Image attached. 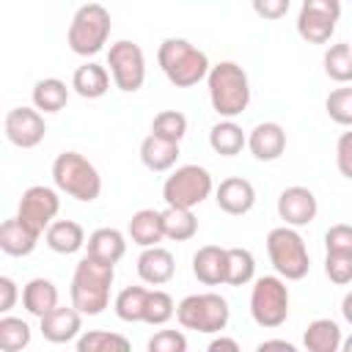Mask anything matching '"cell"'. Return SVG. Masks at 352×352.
<instances>
[{"label": "cell", "instance_id": "obj_1", "mask_svg": "<svg viewBox=\"0 0 352 352\" xmlns=\"http://www.w3.org/2000/svg\"><path fill=\"white\" fill-rule=\"evenodd\" d=\"M206 88H209L212 110L220 118H226V121H234L250 104V80H248V72L239 63H234V60L214 63L209 69Z\"/></svg>", "mask_w": 352, "mask_h": 352}, {"label": "cell", "instance_id": "obj_2", "mask_svg": "<svg viewBox=\"0 0 352 352\" xmlns=\"http://www.w3.org/2000/svg\"><path fill=\"white\" fill-rule=\"evenodd\" d=\"M116 278V267L82 256L72 275V305L82 316H96L110 305V286Z\"/></svg>", "mask_w": 352, "mask_h": 352}, {"label": "cell", "instance_id": "obj_3", "mask_svg": "<svg viewBox=\"0 0 352 352\" xmlns=\"http://www.w3.org/2000/svg\"><path fill=\"white\" fill-rule=\"evenodd\" d=\"M157 63H160L162 74L168 77V82H173L176 88L198 85L201 80L209 77V69H212L204 50H198L187 38H173V36L160 44Z\"/></svg>", "mask_w": 352, "mask_h": 352}, {"label": "cell", "instance_id": "obj_4", "mask_svg": "<svg viewBox=\"0 0 352 352\" xmlns=\"http://www.w3.org/2000/svg\"><path fill=\"white\" fill-rule=\"evenodd\" d=\"M52 182L60 192H66L74 201L91 204L102 192V176L96 165L82 157L80 151H60L52 162Z\"/></svg>", "mask_w": 352, "mask_h": 352}, {"label": "cell", "instance_id": "obj_5", "mask_svg": "<svg viewBox=\"0 0 352 352\" xmlns=\"http://www.w3.org/2000/svg\"><path fill=\"white\" fill-rule=\"evenodd\" d=\"M113 30L110 11L102 3H85L74 11L69 30H66V44L74 55H96L104 50L107 38Z\"/></svg>", "mask_w": 352, "mask_h": 352}, {"label": "cell", "instance_id": "obj_6", "mask_svg": "<svg viewBox=\"0 0 352 352\" xmlns=\"http://www.w3.org/2000/svg\"><path fill=\"white\" fill-rule=\"evenodd\" d=\"M267 256L283 280H302L311 270L305 239L300 236L297 228L289 226H278L267 234Z\"/></svg>", "mask_w": 352, "mask_h": 352}, {"label": "cell", "instance_id": "obj_7", "mask_svg": "<svg viewBox=\"0 0 352 352\" xmlns=\"http://www.w3.org/2000/svg\"><path fill=\"white\" fill-rule=\"evenodd\" d=\"M176 319L184 330L212 336V333L226 330V324L231 319V308H228L226 297H220L214 292H201V294H187L176 305Z\"/></svg>", "mask_w": 352, "mask_h": 352}, {"label": "cell", "instance_id": "obj_8", "mask_svg": "<svg viewBox=\"0 0 352 352\" xmlns=\"http://www.w3.org/2000/svg\"><path fill=\"white\" fill-rule=\"evenodd\" d=\"M214 190L212 173L204 165H179L162 184V198L165 206L176 209H195L204 204Z\"/></svg>", "mask_w": 352, "mask_h": 352}, {"label": "cell", "instance_id": "obj_9", "mask_svg": "<svg viewBox=\"0 0 352 352\" xmlns=\"http://www.w3.org/2000/svg\"><path fill=\"white\" fill-rule=\"evenodd\" d=\"M250 316L258 327H280L289 316V286L280 275H261L250 289Z\"/></svg>", "mask_w": 352, "mask_h": 352}, {"label": "cell", "instance_id": "obj_10", "mask_svg": "<svg viewBox=\"0 0 352 352\" xmlns=\"http://www.w3.org/2000/svg\"><path fill=\"white\" fill-rule=\"evenodd\" d=\"M107 66H110L113 85L118 91H124V94H135L146 82V55L129 38H121V41L110 44V50H107Z\"/></svg>", "mask_w": 352, "mask_h": 352}, {"label": "cell", "instance_id": "obj_11", "mask_svg": "<svg viewBox=\"0 0 352 352\" xmlns=\"http://www.w3.org/2000/svg\"><path fill=\"white\" fill-rule=\"evenodd\" d=\"M341 16L338 0H305L297 11V33L308 44H327Z\"/></svg>", "mask_w": 352, "mask_h": 352}, {"label": "cell", "instance_id": "obj_12", "mask_svg": "<svg viewBox=\"0 0 352 352\" xmlns=\"http://www.w3.org/2000/svg\"><path fill=\"white\" fill-rule=\"evenodd\" d=\"M58 209H60V198H58V190L47 187V184H33L22 192L19 198V209H16V217L33 228L38 236L47 234V228L55 223L58 217Z\"/></svg>", "mask_w": 352, "mask_h": 352}, {"label": "cell", "instance_id": "obj_13", "mask_svg": "<svg viewBox=\"0 0 352 352\" xmlns=\"http://www.w3.org/2000/svg\"><path fill=\"white\" fill-rule=\"evenodd\" d=\"M3 129H6V138L16 148H36L47 135L44 116L36 107H25V104L22 107H11L6 113Z\"/></svg>", "mask_w": 352, "mask_h": 352}, {"label": "cell", "instance_id": "obj_14", "mask_svg": "<svg viewBox=\"0 0 352 352\" xmlns=\"http://www.w3.org/2000/svg\"><path fill=\"white\" fill-rule=\"evenodd\" d=\"M319 212L316 195L302 187V184H292L278 195V217L283 220V226L289 228H300L308 226Z\"/></svg>", "mask_w": 352, "mask_h": 352}, {"label": "cell", "instance_id": "obj_15", "mask_svg": "<svg viewBox=\"0 0 352 352\" xmlns=\"http://www.w3.org/2000/svg\"><path fill=\"white\" fill-rule=\"evenodd\" d=\"M41 322V336L50 341V344H66V341H74L80 338L82 333V314L74 308V305H58L55 311H50L47 316L38 319Z\"/></svg>", "mask_w": 352, "mask_h": 352}, {"label": "cell", "instance_id": "obj_16", "mask_svg": "<svg viewBox=\"0 0 352 352\" xmlns=\"http://www.w3.org/2000/svg\"><path fill=\"white\" fill-rule=\"evenodd\" d=\"M248 148L258 162H272L286 151V129L278 121H261L250 129Z\"/></svg>", "mask_w": 352, "mask_h": 352}, {"label": "cell", "instance_id": "obj_17", "mask_svg": "<svg viewBox=\"0 0 352 352\" xmlns=\"http://www.w3.org/2000/svg\"><path fill=\"white\" fill-rule=\"evenodd\" d=\"M214 201L226 214H248L256 204V187L242 176H228L217 184Z\"/></svg>", "mask_w": 352, "mask_h": 352}, {"label": "cell", "instance_id": "obj_18", "mask_svg": "<svg viewBox=\"0 0 352 352\" xmlns=\"http://www.w3.org/2000/svg\"><path fill=\"white\" fill-rule=\"evenodd\" d=\"M176 272V258L168 248L157 245V248H146L140 256H138V275L143 283L148 286H162L173 278Z\"/></svg>", "mask_w": 352, "mask_h": 352}, {"label": "cell", "instance_id": "obj_19", "mask_svg": "<svg viewBox=\"0 0 352 352\" xmlns=\"http://www.w3.org/2000/svg\"><path fill=\"white\" fill-rule=\"evenodd\" d=\"M226 267H228V248L204 245L192 256V275L204 286H220V283H226Z\"/></svg>", "mask_w": 352, "mask_h": 352}, {"label": "cell", "instance_id": "obj_20", "mask_svg": "<svg viewBox=\"0 0 352 352\" xmlns=\"http://www.w3.org/2000/svg\"><path fill=\"white\" fill-rule=\"evenodd\" d=\"M85 250H88L85 256L116 267V264L124 258V253H126V239H124V234H121L118 228H96V231L88 236Z\"/></svg>", "mask_w": 352, "mask_h": 352}, {"label": "cell", "instance_id": "obj_21", "mask_svg": "<svg viewBox=\"0 0 352 352\" xmlns=\"http://www.w3.org/2000/svg\"><path fill=\"white\" fill-rule=\"evenodd\" d=\"M110 72L102 66V63H94V60H88V63H82V66H77L74 69V74H72V88H74V94L77 96H82V99H99V96H104L107 91H110Z\"/></svg>", "mask_w": 352, "mask_h": 352}, {"label": "cell", "instance_id": "obj_22", "mask_svg": "<svg viewBox=\"0 0 352 352\" xmlns=\"http://www.w3.org/2000/svg\"><path fill=\"white\" fill-rule=\"evenodd\" d=\"M129 239L135 245H140L143 250L146 248H157L162 239H165V228H162V212H154V209H138L132 217H129Z\"/></svg>", "mask_w": 352, "mask_h": 352}, {"label": "cell", "instance_id": "obj_23", "mask_svg": "<svg viewBox=\"0 0 352 352\" xmlns=\"http://www.w3.org/2000/svg\"><path fill=\"white\" fill-rule=\"evenodd\" d=\"M38 234L33 228H28L19 217H8L0 226V250L8 256H30L38 245Z\"/></svg>", "mask_w": 352, "mask_h": 352}, {"label": "cell", "instance_id": "obj_24", "mask_svg": "<svg viewBox=\"0 0 352 352\" xmlns=\"http://www.w3.org/2000/svg\"><path fill=\"white\" fill-rule=\"evenodd\" d=\"M22 305L30 316H47L58 308V289L50 278H30L22 289Z\"/></svg>", "mask_w": 352, "mask_h": 352}, {"label": "cell", "instance_id": "obj_25", "mask_svg": "<svg viewBox=\"0 0 352 352\" xmlns=\"http://www.w3.org/2000/svg\"><path fill=\"white\" fill-rule=\"evenodd\" d=\"M44 242H47L50 250H55L60 256H72L80 248H85V231H82V226L77 220H55L47 228Z\"/></svg>", "mask_w": 352, "mask_h": 352}, {"label": "cell", "instance_id": "obj_26", "mask_svg": "<svg viewBox=\"0 0 352 352\" xmlns=\"http://www.w3.org/2000/svg\"><path fill=\"white\" fill-rule=\"evenodd\" d=\"M302 344H305L308 352H341L344 336H341L338 322H333V319H314L305 327V333H302Z\"/></svg>", "mask_w": 352, "mask_h": 352}, {"label": "cell", "instance_id": "obj_27", "mask_svg": "<svg viewBox=\"0 0 352 352\" xmlns=\"http://www.w3.org/2000/svg\"><path fill=\"white\" fill-rule=\"evenodd\" d=\"M176 160H179V143H168V140H162L157 135L143 138V143H140V162L148 170L165 173V170H170L176 165Z\"/></svg>", "mask_w": 352, "mask_h": 352}, {"label": "cell", "instance_id": "obj_28", "mask_svg": "<svg viewBox=\"0 0 352 352\" xmlns=\"http://www.w3.org/2000/svg\"><path fill=\"white\" fill-rule=\"evenodd\" d=\"M209 146L214 154L220 157H234L248 146V135L242 132V126L236 121H226L220 118L212 129H209Z\"/></svg>", "mask_w": 352, "mask_h": 352}, {"label": "cell", "instance_id": "obj_29", "mask_svg": "<svg viewBox=\"0 0 352 352\" xmlns=\"http://www.w3.org/2000/svg\"><path fill=\"white\" fill-rule=\"evenodd\" d=\"M30 96H33V107L38 113H58L69 102V88L58 77H44V80H38L33 85V94Z\"/></svg>", "mask_w": 352, "mask_h": 352}, {"label": "cell", "instance_id": "obj_30", "mask_svg": "<svg viewBox=\"0 0 352 352\" xmlns=\"http://www.w3.org/2000/svg\"><path fill=\"white\" fill-rule=\"evenodd\" d=\"M162 228H165V239L187 242V239H192L198 234V220H195L192 209L165 206L162 209Z\"/></svg>", "mask_w": 352, "mask_h": 352}, {"label": "cell", "instance_id": "obj_31", "mask_svg": "<svg viewBox=\"0 0 352 352\" xmlns=\"http://www.w3.org/2000/svg\"><path fill=\"white\" fill-rule=\"evenodd\" d=\"M77 352H132V344L113 330H85L77 338Z\"/></svg>", "mask_w": 352, "mask_h": 352}, {"label": "cell", "instance_id": "obj_32", "mask_svg": "<svg viewBox=\"0 0 352 352\" xmlns=\"http://www.w3.org/2000/svg\"><path fill=\"white\" fill-rule=\"evenodd\" d=\"M148 292L146 286H126L116 294V316L121 322H143V314H146V300H148Z\"/></svg>", "mask_w": 352, "mask_h": 352}, {"label": "cell", "instance_id": "obj_33", "mask_svg": "<svg viewBox=\"0 0 352 352\" xmlns=\"http://www.w3.org/2000/svg\"><path fill=\"white\" fill-rule=\"evenodd\" d=\"M324 74L336 82H352V44L338 41L324 50Z\"/></svg>", "mask_w": 352, "mask_h": 352}, {"label": "cell", "instance_id": "obj_34", "mask_svg": "<svg viewBox=\"0 0 352 352\" xmlns=\"http://www.w3.org/2000/svg\"><path fill=\"white\" fill-rule=\"evenodd\" d=\"M256 278V258L248 248H228V267H226V283L228 286H245Z\"/></svg>", "mask_w": 352, "mask_h": 352}, {"label": "cell", "instance_id": "obj_35", "mask_svg": "<svg viewBox=\"0 0 352 352\" xmlns=\"http://www.w3.org/2000/svg\"><path fill=\"white\" fill-rule=\"evenodd\" d=\"M33 333H30V324L19 316H3L0 319V349L3 352H22L28 344H30Z\"/></svg>", "mask_w": 352, "mask_h": 352}, {"label": "cell", "instance_id": "obj_36", "mask_svg": "<svg viewBox=\"0 0 352 352\" xmlns=\"http://www.w3.org/2000/svg\"><path fill=\"white\" fill-rule=\"evenodd\" d=\"M151 135L168 143H182V138L187 135V116L179 110H160L151 121Z\"/></svg>", "mask_w": 352, "mask_h": 352}, {"label": "cell", "instance_id": "obj_37", "mask_svg": "<svg viewBox=\"0 0 352 352\" xmlns=\"http://www.w3.org/2000/svg\"><path fill=\"white\" fill-rule=\"evenodd\" d=\"M173 314H176L173 297H170L168 292H162V289H151V292H148V300H146L143 322L151 324V327H162Z\"/></svg>", "mask_w": 352, "mask_h": 352}, {"label": "cell", "instance_id": "obj_38", "mask_svg": "<svg viewBox=\"0 0 352 352\" xmlns=\"http://www.w3.org/2000/svg\"><path fill=\"white\" fill-rule=\"evenodd\" d=\"M324 110L327 116L341 124V126H352V88H336L327 94L324 99Z\"/></svg>", "mask_w": 352, "mask_h": 352}, {"label": "cell", "instance_id": "obj_39", "mask_svg": "<svg viewBox=\"0 0 352 352\" xmlns=\"http://www.w3.org/2000/svg\"><path fill=\"white\" fill-rule=\"evenodd\" d=\"M146 352H187V336L182 330H157L148 344Z\"/></svg>", "mask_w": 352, "mask_h": 352}, {"label": "cell", "instance_id": "obj_40", "mask_svg": "<svg viewBox=\"0 0 352 352\" xmlns=\"http://www.w3.org/2000/svg\"><path fill=\"white\" fill-rule=\"evenodd\" d=\"M324 275L338 286L352 283V253H327L324 256Z\"/></svg>", "mask_w": 352, "mask_h": 352}, {"label": "cell", "instance_id": "obj_41", "mask_svg": "<svg viewBox=\"0 0 352 352\" xmlns=\"http://www.w3.org/2000/svg\"><path fill=\"white\" fill-rule=\"evenodd\" d=\"M324 248L327 253H352V226L336 223L324 234Z\"/></svg>", "mask_w": 352, "mask_h": 352}, {"label": "cell", "instance_id": "obj_42", "mask_svg": "<svg viewBox=\"0 0 352 352\" xmlns=\"http://www.w3.org/2000/svg\"><path fill=\"white\" fill-rule=\"evenodd\" d=\"M336 168H338V173L344 179L352 182V129L344 132L338 138V143H336Z\"/></svg>", "mask_w": 352, "mask_h": 352}, {"label": "cell", "instance_id": "obj_43", "mask_svg": "<svg viewBox=\"0 0 352 352\" xmlns=\"http://www.w3.org/2000/svg\"><path fill=\"white\" fill-rule=\"evenodd\" d=\"M253 11L264 19H280L289 14V0H253Z\"/></svg>", "mask_w": 352, "mask_h": 352}, {"label": "cell", "instance_id": "obj_44", "mask_svg": "<svg viewBox=\"0 0 352 352\" xmlns=\"http://www.w3.org/2000/svg\"><path fill=\"white\" fill-rule=\"evenodd\" d=\"M16 297H19L16 283H14L8 275H0V311L8 314V311L14 308V302H16Z\"/></svg>", "mask_w": 352, "mask_h": 352}, {"label": "cell", "instance_id": "obj_45", "mask_svg": "<svg viewBox=\"0 0 352 352\" xmlns=\"http://www.w3.org/2000/svg\"><path fill=\"white\" fill-rule=\"evenodd\" d=\"M206 352H242V346H239L236 338H231V336H217V338L209 341Z\"/></svg>", "mask_w": 352, "mask_h": 352}, {"label": "cell", "instance_id": "obj_46", "mask_svg": "<svg viewBox=\"0 0 352 352\" xmlns=\"http://www.w3.org/2000/svg\"><path fill=\"white\" fill-rule=\"evenodd\" d=\"M256 352H300V349L294 344L283 341V338H267V341H261L256 346Z\"/></svg>", "mask_w": 352, "mask_h": 352}, {"label": "cell", "instance_id": "obj_47", "mask_svg": "<svg viewBox=\"0 0 352 352\" xmlns=\"http://www.w3.org/2000/svg\"><path fill=\"white\" fill-rule=\"evenodd\" d=\"M341 316L352 324V292H346V294H344V300H341Z\"/></svg>", "mask_w": 352, "mask_h": 352}, {"label": "cell", "instance_id": "obj_48", "mask_svg": "<svg viewBox=\"0 0 352 352\" xmlns=\"http://www.w3.org/2000/svg\"><path fill=\"white\" fill-rule=\"evenodd\" d=\"M341 352H352V336H346V338H344V344H341Z\"/></svg>", "mask_w": 352, "mask_h": 352}]
</instances>
